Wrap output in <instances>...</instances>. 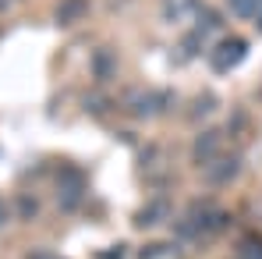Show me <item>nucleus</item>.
Here are the masks:
<instances>
[{"label":"nucleus","mask_w":262,"mask_h":259,"mask_svg":"<svg viewBox=\"0 0 262 259\" xmlns=\"http://www.w3.org/2000/svg\"><path fill=\"white\" fill-rule=\"evenodd\" d=\"M216 227H223V213L216 210V203H191V210L177 224V238L191 242V238L209 234V231H216Z\"/></svg>","instance_id":"f257e3e1"},{"label":"nucleus","mask_w":262,"mask_h":259,"mask_svg":"<svg viewBox=\"0 0 262 259\" xmlns=\"http://www.w3.org/2000/svg\"><path fill=\"white\" fill-rule=\"evenodd\" d=\"M245 57H248V43H245L241 36H223V39L209 50V61H213L216 71H230V68L241 64Z\"/></svg>","instance_id":"f03ea898"},{"label":"nucleus","mask_w":262,"mask_h":259,"mask_svg":"<svg viewBox=\"0 0 262 259\" xmlns=\"http://www.w3.org/2000/svg\"><path fill=\"white\" fill-rule=\"evenodd\" d=\"M82 195H85V181H82L78 174H64L60 185H57V203H60V210H78Z\"/></svg>","instance_id":"7ed1b4c3"},{"label":"nucleus","mask_w":262,"mask_h":259,"mask_svg":"<svg viewBox=\"0 0 262 259\" xmlns=\"http://www.w3.org/2000/svg\"><path fill=\"white\" fill-rule=\"evenodd\" d=\"M237 171H241V160L237 156H216V160H209L206 164V185H227L230 177H237Z\"/></svg>","instance_id":"20e7f679"},{"label":"nucleus","mask_w":262,"mask_h":259,"mask_svg":"<svg viewBox=\"0 0 262 259\" xmlns=\"http://www.w3.org/2000/svg\"><path fill=\"white\" fill-rule=\"evenodd\" d=\"M124 107H128L135 117H152L160 110V96L156 92H145V89H131L124 96Z\"/></svg>","instance_id":"39448f33"},{"label":"nucleus","mask_w":262,"mask_h":259,"mask_svg":"<svg viewBox=\"0 0 262 259\" xmlns=\"http://www.w3.org/2000/svg\"><path fill=\"white\" fill-rule=\"evenodd\" d=\"M114 75H117V53L110 46H99L92 53V78L96 82H110Z\"/></svg>","instance_id":"423d86ee"},{"label":"nucleus","mask_w":262,"mask_h":259,"mask_svg":"<svg viewBox=\"0 0 262 259\" xmlns=\"http://www.w3.org/2000/svg\"><path fill=\"white\" fill-rule=\"evenodd\" d=\"M220 156V131H202L199 138H195V149H191V160L195 164H209V160H216Z\"/></svg>","instance_id":"0eeeda50"},{"label":"nucleus","mask_w":262,"mask_h":259,"mask_svg":"<svg viewBox=\"0 0 262 259\" xmlns=\"http://www.w3.org/2000/svg\"><path fill=\"white\" fill-rule=\"evenodd\" d=\"M85 14H89V0H60L57 4V22L60 25H71V22L85 18Z\"/></svg>","instance_id":"6e6552de"},{"label":"nucleus","mask_w":262,"mask_h":259,"mask_svg":"<svg viewBox=\"0 0 262 259\" xmlns=\"http://www.w3.org/2000/svg\"><path fill=\"white\" fill-rule=\"evenodd\" d=\"M216 110V96H209V92H202L195 103H191V110H188V121L191 125H199V121H206L209 114Z\"/></svg>","instance_id":"1a4fd4ad"},{"label":"nucleus","mask_w":262,"mask_h":259,"mask_svg":"<svg viewBox=\"0 0 262 259\" xmlns=\"http://www.w3.org/2000/svg\"><path fill=\"white\" fill-rule=\"evenodd\" d=\"M167 216V203L160 199V203H149L145 210H138L135 213V227H149V224H160Z\"/></svg>","instance_id":"9d476101"},{"label":"nucleus","mask_w":262,"mask_h":259,"mask_svg":"<svg viewBox=\"0 0 262 259\" xmlns=\"http://www.w3.org/2000/svg\"><path fill=\"white\" fill-rule=\"evenodd\" d=\"M227 7H230V14H237L241 22H252V18H259L262 0H227Z\"/></svg>","instance_id":"9b49d317"},{"label":"nucleus","mask_w":262,"mask_h":259,"mask_svg":"<svg viewBox=\"0 0 262 259\" xmlns=\"http://www.w3.org/2000/svg\"><path fill=\"white\" fill-rule=\"evenodd\" d=\"M237 259H262V238H259V234L241 238V245H237Z\"/></svg>","instance_id":"f8f14e48"},{"label":"nucleus","mask_w":262,"mask_h":259,"mask_svg":"<svg viewBox=\"0 0 262 259\" xmlns=\"http://www.w3.org/2000/svg\"><path fill=\"white\" fill-rule=\"evenodd\" d=\"M36 210H39V203H36L32 195H21V199H18V216H21V220H32Z\"/></svg>","instance_id":"ddd939ff"},{"label":"nucleus","mask_w":262,"mask_h":259,"mask_svg":"<svg viewBox=\"0 0 262 259\" xmlns=\"http://www.w3.org/2000/svg\"><path fill=\"white\" fill-rule=\"evenodd\" d=\"M163 252H167V245H145V249L138 252V259H160Z\"/></svg>","instance_id":"4468645a"},{"label":"nucleus","mask_w":262,"mask_h":259,"mask_svg":"<svg viewBox=\"0 0 262 259\" xmlns=\"http://www.w3.org/2000/svg\"><path fill=\"white\" fill-rule=\"evenodd\" d=\"M85 110H96V114H103V110H106V99H103V96H96V99L89 96V99H85Z\"/></svg>","instance_id":"2eb2a0df"},{"label":"nucleus","mask_w":262,"mask_h":259,"mask_svg":"<svg viewBox=\"0 0 262 259\" xmlns=\"http://www.w3.org/2000/svg\"><path fill=\"white\" fill-rule=\"evenodd\" d=\"M29 259H60V256H50V252H32Z\"/></svg>","instance_id":"dca6fc26"},{"label":"nucleus","mask_w":262,"mask_h":259,"mask_svg":"<svg viewBox=\"0 0 262 259\" xmlns=\"http://www.w3.org/2000/svg\"><path fill=\"white\" fill-rule=\"evenodd\" d=\"M7 4H11V0H0V11H7Z\"/></svg>","instance_id":"f3484780"},{"label":"nucleus","mask_w":262,"mask_h":259,"mask_svg":"<svg viewBox=\"0 0 262 259\" xmlns=\"http://www.w3.org/2000/svg\"><path fill=\"white\" fill-rule=\"evenodd\" d=\"M0 216H4V206H0Z\"/></svg>","instance_id":"a211bd4d"}]
</instances>
